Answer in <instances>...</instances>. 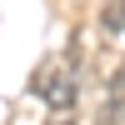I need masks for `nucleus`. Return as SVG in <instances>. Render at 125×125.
<instances>
[{"label": "nucleus", "mask_w": 125, "mask_h": 125, "mask_svg": "<svg viewBox=\"0 0 125 125\" xmlns=\"http://www.w3.org/2000/svg\"><path fill=\"white\" fill-rule=\"evenodd\" d=\"M120 95H125V85H115V100H120Z\"/></svg>", "instance_id": "obj_4"}, {"label": "nucleus", "mask_w": 125, "mask_h": 125, "mask_svg": "<svg viewBox=\"0 0 125 125\" xmlns=\"http://www.w3.org/2000/svg\"><path fill=\"white\" fill-rule=\"evenodd\" d=\"M100 25H105L110 35H125V0H105V15H100Z\"/></svg>", "instance_id": "obj_2"}, {"label": "nucleus", "mask_w": 125, "mask_h": 125, "mask_svg": "<svg viewBox=\"0 0 125 125\" xmlns=\"http://www.w3.org/2000/svg\"><path fill=\"white\" fill-rule=\"evenodd\" d=\"M35 90H40V100L55 115H70V105H75V75H70V65H45L35 75Z\"/></svg>", "instance_id": "obj_1"}, {"label": "nucleus", "mask_w": 125, "mask_h": 125, "mask_svg": "<svg viewBox=\"0 0 125 125\" xmlns=\"http://www.w3.org/2000/svg\"><path fill=\"white\" fill-rule=\"evenodd\" d=\"M50 125H70V120H65V115H55V120H50Z\"/></svg>", "instance_id": "obj_3"}]
</instances>
